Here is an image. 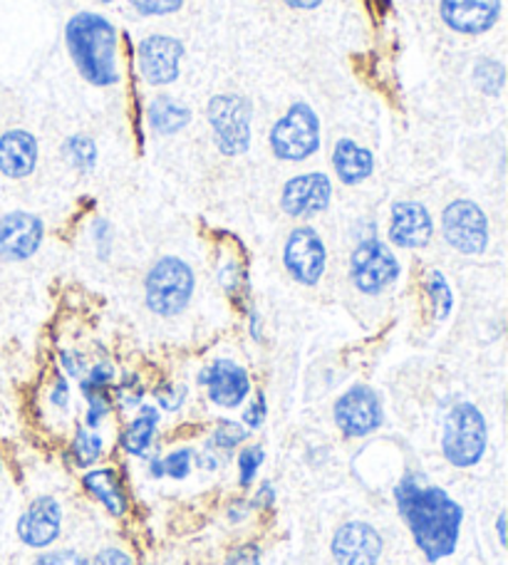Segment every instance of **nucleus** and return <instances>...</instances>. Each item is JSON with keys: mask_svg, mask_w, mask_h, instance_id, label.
Segmentation results:
<instances>
[{"mask_svg": "<svg viewBox=\"0 0 508 565\" xmlns=\"http://www.w3.org/2000/svg\"><path fill=\"white\" fill-rule=\"evenodd\" d=\"M394 503L414 546L430 563L449 558L459 546L464 509L449 493L434 483H422L414 477H404L394 487Z\"/></svg>", "mask_w": 508, "mask_h": 565, "instance_id": "nucleus-1", "label": "nucleus"}, {"mask_svg": "<svg viewBox=\"0 0 508 565\" xmlns=\"http://www.w3.org/2000/svg\"><path fill=\"white\" fill-rule=\"evenodd\" d=\"M65 45L80 77L93 87H115L119 83V38L105 15L83 10L67 20Z\"/></svg>", "mask_w": 508, "mask_h": 565, "instance_id": "nucleus-2", "label": "nucleus"}, {"mask_svg": "<svg viewBox=\"0 0 508 565\" xmlns=\"http://www.w3.org/2000/svg\"><path fill=\"white\" fill-rule=\"evenodd\" d=\"M197 276L179 256H161L145 278L147 308L159 318L181 316L194 298Z\"/></svg>", "mask_w": 508, "mask_h": 565, "instance_id": "nucleus-3", "label": "nucleus"}, {"mask_svg": "<svg viewBox=\"0 0 508 565\" xmlns=\"http://www.w3.org/2000/svg\"><path fill=\"white\" fill-rule=\"evenodd\" d=\"M489 447V427L481 409L472 402L456 405L444 419L442 454L454 469H472L484 459Z\"/></svg>", "mask_w": 508, "mask_h": 565, "instance_id": "nucleus-4", "label": "nucleus"}, {"mask_svg": "<svg viewBox=\"0 0 508 565\" xmlns=\"http://www.w3.org/2000/svg\"><path fill=\"white\" fill-rule=\"evenodd\" d=\"M213 145L223 157H241L253 141V105L239 93L213 95L207 105Z\"/></svg>", "mask_w": 508, "mask_h": 565, "instance_id": "nucleus-5", "label": "nucleus"}, {"mask_svg": "<svg viewBox=\"0 0 508 565\" xmlns=\"http://www.w3.org/2000/svg\"><path fill=\"white\" fill-rule=\"evenodd\" d=\"M320 141V117L308 103H293L286 115L271 127L268 137L273 157L293 164L318 154Z\"/></svg>", "mask_w": 508, "mask_h": 565, "instance_id": "nucleus-6", "label": "nucleus"}, {"mask_svg": "<svg viewBox=\"0 0 508 565\" xmlns=\"http://www.w3.org/2000/svg\"><path fill=\"white\" fill-rule=\"evenodd\" d=\"M442 236L456 254L481 256L489 248V218L472 199H454L442 211Z\"/></svg>", "mask_w": 508, "mask_h": 565, "instance_id": "nucleus-7", "label": "nucleus"}, {"mask_svg": "<svg viewBox=\"0 0 508 565\" xmlns=\"http://www.w3.org/2000/svg\"><path fill=\"white\" fill-rule=\"evenodd\" d=\"M350 280L364 296H380L402 274L400 258L380 238H364L350 256Z\"/></svg>", "mask_w": 508, "mask_h": 565, "instance_id": "nucleus-8", "label": "nucleus"}, {"mask_svg": "<svg viewBox=\"0 0 508 565\" xmlns=\"http://www.w3.org/2000/svg\"><path fill=\"white\" fill-rule=\"evenodd\" d=\"M283 266L300 286H318L328 268V248L313 226L293 228L283 246Z\"/></svg>", "mask_w": 508, "mask_h": 565, "instance_id": "nucleus-9", "label": "nucleus"}, {"mask_svg": "<svg viewBox=\"0 0 508 565\" xmlns=\"http://www.w3.org/2000/svg\"><path fill=\"white\" fill-rule=\"evenodd\" d=\"M332 419L345 437L362 439L382 427L384 412L378 392L368 385H354L342 392L332 407Z\"/></svg>", "mask_w": 508, "mask_h": 565, "instance_id": "nucleus-10", "label": "nucleus"}, {"mask_svg": "<svg viewBox=\"0 0 508 565\" xmlns=\"http://www.w3.org/2000/svg\"><path fill=\"white\" fill-rule=\"evenodd\" d=\"M184 60V43L171 35H147L137 47L139 75L149 87H167L177 83Z\"/></svg>", "mask_w": 508, "mask_h": 565, "instance_id": "nucleus-11", "label": "nucleus"}, {"mask_svg": "<svg viewBox=\"0 0 508 565\" xmlns=\"http://www.w3.org/2000/svg\"><path fill=\"white\" fill-rule=\"evenodd\" d=\"M332 181L322 171L290 177L281 191V209L290 218H313L330 209Z\"/></svg>", "mask_w": 508, "mask_h": 565, "instance_id": "nucleus-12", "label": "nucleus"}, {"mask_svg": "<svg viewBox=\"0 0 508 565\" xmlns=\"http://www.w3.org/2000/svg\"><path fill=\"white\" fill-rule=\"evenodd\" d=\"M45 238L43 218L30 211H8L0 216V258L8 264H23L33 258Z\"/></svg>", "mask_w": 508, "mask_h": 565, "instance_id": "nucleus-13", "label": "nucleus"}, {"mask_svg": "<svg viewBox=\"0 0 508 565\" xmlns=\"http://www.w3.org/2000/svg\"><path fill=\"white\" fill-rule=\"evenodd\" d=\"M338 565H378L382 556V536L364 521H348L335 531L330 543Z\"/></svg>", "mask_w": 508, "mask_h": 565, "instance_id": "nucleus-14", "label": "nucleus"}, {"mask_svg": "<svg viewBox=\"0 0 508 565\" xmlns=\"http://www.w3.org/2000/svg\"><path fill=\"white\" fill-rule=\"evenodd\" d=\"M199 382L207 387L209 399L221 409H236L251 395V375L233 360H213L199 375Z\"/></svg>", "mask_w": 508, "mask_h": 565, "instance_id": "nucleus-15", "label": "nucleus"}, {"mask_svg": "<svg viewBox=\"0 0 508 565\" xmlns=\"http://www.w3.org/2000/svg\"><path fill=\"white\" fill-rule=\"evenodd\" d=\"M390 244L404 250H420L430 246L434 236V221L422 201H394L390 209Z\"/></svg>", "mask_w": 508, "mask_h": 565, "instance_id": "nucleus-16", "label": "nucleus"}, {"mask_svg": "<svg viewBox=\"0 0 508 565\" xmlns=\"http://www.w3.org/2000/svg\"><path fill=\"white\" fill-rule=\"evenodd\" d=\"M440 15L454 33L479 38L499 23L501 0H442Z\"/></svg>", "mask_w": 508, "mask_h": 565, "instance_id": "nucleus-17", "label": "nucleus"}, {"mask_svg": "<svg viewBox=\"0 0 508 565\" xmlns=\"http://www.w3.org/2000/svg\"><path fill=\"white\" fill-rule=\"evenodd\" d=\"M63 531V509L53 497H38L18 519V539L28 548H47Z\"/></svg>", "mask_w": 508, "mask_h": 565, "instance_id": "nucleus-18", "label": "nucleus"}, {"mask_svg": "<svg viewBox=\"0 0 508 565\" xmlns=\"http://www.w3.org/2000/svg\"><path fill=\"white\" fill-rule=\"evenodd\" d=\"M38 137L28 129H8L0 135V174L8 179H28L38 169Z\"/></svg>", "mask_w": 508, "mask_h": 565, "instance_id": "nucleus-19", "label": "nucleus"}, {"mask_svg": "<svg viewBox=\"0 0 508 565\" xmlns=\"http://www.w3.org/2000/svg\"><path fill=\"white\" fill-rule=\"evenodd\" d=\"M332 171L345 186H358L362 181H368L374 171V154L368 149L358 145V141L350 137H342L335 141L332 147Z\"/></svg>", "mask_w": 508, "mask_h": 565, "instance_id": "nucleus-20", "label": "nucleus"}, {"mask_svg": "<svg viewBox=\"0 0 508 565\" xmlns=\"http://www.w3.org/2000/svg\"><path fill=\"white\" fill-rule=\"evenodd\" d=\"M147 122L155 135L174 137L179 132H184L191 125V109L177 103L174 97L157 95L151 97V103L147 105Z\"/></svg>", "mask_w": 508, "mask_h": 565, "instance_id": "nucleus-21", "label": "nucleus"}, {"mask_svg": "<svg viewBox=\"0 0 508 565\" xmlns=\"http://www.w3.org/2000/svg\"><path fill=\"white\" fill-rule=\"evenodd\" d=\"M85 491L93 497L97 503L105 507L112 516H125L127 513V493L121 489V481L115 469H93L85 473L83 479Z\"/></svg>", "mask_w": 508, "mask_h": 565, "instance_id": "nucleus-22", "label": "nucleus"}, {"mask_svg": "<svg viewBox=\"0 0 508 565\" xmlns=\"http://www.w3.org/2000/svg\"><path fill=\"white\" fill-rule=\"evenodd\" d=\"M157 424H159V409L141 405L139 415L129 422L125 439H121L127 454H131V457H147L151 439H155L157 434Z\"/></svg>", "mask_w": 508, "mask_h": 565, "instance_id": "nucleus-23", "label": "nucleus"}, {"mask_svg": "<svg viewBox=\"0 0 508 565\" xmlns=\"http://www.w3.org/2000/svg\"><path fill=\"white\" fill-rule=\"evenodd\" d=\"M65 161L80 174H93L97 167V145L93 137L73 135L63 141Z\"/></svg>", "mask_w": 508, "mask_h": 565, "instance_id": "nucleus-24", "label": "nucleus"}, {"mask_svg": "<svg viewBox=\"0 0 508 565\" xmlns=\"http://www.w3.org/2000/svg\"><path fill=\"white\" fill-rule=\"evenodd\" d=\"M474 85L479 87V93L489 97H501L506 87V67L504 63L494 57H479L472 70Z\"/></svg>", "mask_w": 508, "mask_h": 565, "instance_id": "nucleus-25", "label": "nucleus"}, {"mask_svg": "<svg viewBox=\"0 0 508 565\" xmlns=\"http://www.w3.org/2000/svg\"><path fill=\"white\" fill-rule=\"evenodd\" d=\"M424 286H426V296H430L432 306H434V316L436 320H446L452 316V308H454V292L449 280L444 278L442 270H430L424 278Z\"/></svg>", "mask_w": 508, "mask_h": 565, "instance_id": "nucleus-26", "label": "nucleus"}, {"mask_svg": "<svg viewBox=\"0 0 508 565\" xmlns=\"http://www.w3.org/2000/svg\"><path fill=\"white\" fill-rule=\"evenodd\" d=\"M73 457L80 469L95 467L97 459L102 457V439L87 427H77L75 439H73Z\"/></svg>", "mask_w": 508, "mask_h": 565, "instance_id": "nucleus-27", "label": "nucleus"}, {"mask_svg": "<svg viewBox=\"0 0 508 565\" xmlns=\"http://www.w3.org/2000/svg\"><path fill=\"white\" fill-rule=\"evenodd\" d=\"M263 459H266V451H263L261 444H253V447H246L241 451V457H239V483H241V489H251V483H253V479H256Z\"/></svg>", "mask_w": 508, "mask_h": 565, "instance_id": "nucleus-28", "label": "nucleus"}, {"mask_svg": "<svg viewBox=\"0 0 508 565\" xmlns=\"http://www.w3.org/2000/svg\"><path fill=\"white\" fill-rule=\"evenodd\" d=\"M248 439V429H243L241 424L236 422H221L216 431H213V437L209 444H213L216 449H223V451H231L233 447H239L241 441Z\"/></svg>", "mask_w": 508, "mask_h": 565, "instance_id": "nucleus-29", "label": "nucleus"}, {"mask_svg": "<svg viewBox=\"0 0 508 565\" xmlns=\"http://www.w3.org/2000/svg\"><path fill=\"white\" fill-rule=\"evenodd\" d=\"M191 463H194V451L184 447L171 451L169 457L161 459V471H165V477L171 479H187L191 473Z\"/></svg>", "mask_w": 508, "mask_h": 565, "instance_id": "nucleus-30", "label": "nucleus"}, {"mask_svg": "<svg viewBox=\"0 0 508 565\" xmlns=\"http://www.w3.org/2000/svg\"><path fill=\"white\" fill-rule=\"evenodd\" d=\"M129 6L145 18H165L181 10L184 0H129Z\"/></svg>", "mask_w": 508, "mask_h": 565, "instance_id": "nucleus-31", "label": "nucleus"}, {"mask_svg": "<svg viewBox=\"0 0 508 565\" xmlns=\"http://www.w3.org/2000/svg\"><path fill=\"white\" fill-rule=\"evenodd\" d=\"M112 382H115V367L102 362V365H95L89 370V375L83 380V392H105Z\"/></svg>", "mask_w": 508, "mask_h": 565, "instance_id": "nucleus-32", "label": "nucleus"}, {"mask_svg": "<svg viewBox=\"0 0 508 565\" xmlns=\"http://www.w3.org/2000/svg\"><path fill=\"white\" fill-rule=\"evenodd\" d=\"M83 395L87 397L89 402V409H87V427H97V424L105 419L109 412H112V405L105 392H83Z\"/></svg>", "mask_w": 508, "mask_h": 565, "instance_id": "nucleus-33", "label": "nucleus"}, {"mask_svg": "<svg viewBox=\"0 0 508 565\" xmlns=\"http://www.w3.org/2000/svg\"><path fill=\"white\" fill-rule=\"evenodd\" d=\"M33 565H89L87 558L80 556V553L75 551H50V553H43Z\"/></svg>", "mask_w": 508, "mask_h": 565, "instance_id": "nucleus-34", "label": "nucleus"}, {"mask_svg": "<svg viewBox=\"0 0 508 565\" xmlns=\"http://www.w3.org/2000/svg\"><path fill=\"white\" fill-rule=\"evenodd\" d=\"M266 415H268L266 395H263V392H258L256 402H253V405L246 409V415H243V422L248 424V429H261L263 422H266Z\"/></svg>", "mask_w": 508, "mask_h": 565, "instance_id": "nucleus-35", "label": "nucleus"}, {"mask_svg": "<svg viewBox=\"0 0 508 565\" xmlns=\"http://www.w3.org/2000/svg\"><path fill=\"white\" fill-rule=\"evenodd\" d=\"M89 565H135V561H131V556H127L121 548L109 546V548H102Z\"/></svg>", "mask_w": 508, "mask_h": 565, "instance_id": "nucleus-36", "label": "nucleus"}, {"mask_svg": "<svg viewBox=\"0 0 508 565\" xmlns=\"http://www.w3.org/2000/svg\"><path fill=\"white\" fill-rule=\"evenodd\" d=\"M226 565H261V551L256 546L236 548L226 558Z\"/></svg>", "mask_w": 508, "mask_h": 565, "instance_id": "nucleus-37", "label": "nucleus"}, {"mask_svg": "<svg viewBox=\"0 0 508 565\" xmlns=\"http://www.w3.org/2000/svg\"><path fill=\"white\" fill-rule=\"evenodd\" d=\"M184 397H187L184 387H167V392H157L159 405L165 409H179L181 402H184Z\"/></svg>", "mask_w": 508, "mask_h": 565, "instance_id": "nucleus-38", "label": "nucleus"}, {"mask_svg": "<svg viewBox=\"0 0 508 565\" xmlns=\"http://www.w3.org/2000/svg\"><path fill=\"white\" fill-rule=\"evenodd\" d=\"M273 501H276V489H273V483H263V487L258 489L256 497H253V507L258 509H268L273 507Z\"/></svg>", "mask_w": 508, "mask_h": 565, "instance_id": "nucleus-39", "label": "nucleus"}, {"mask_svg": "<svg viewBox=\"0 0 508 565\" xmlns=\"http://www.w3.org/2000/svg\"><path fill=\"white\" fill-rule=\"evenodd\" d=\"M63 367L70 377H80L83 375V360H80L77 352H63Z\"/></svg>", "mask_w": 508, "mask_h": 565, "instance_id": "nucleus-40", "label": "nucleus"}, {"mask_svg": "<svg viewBox=\"0 0 508 565\" xmlns=\"http://www.w3.org/2000/svg\"><path fill=\"white\" fill-rule=\"evenodd\" d=\"M67 395H70V390H67L65 377H57L53 392H50V402H53L55 407H65L67 405Z\"/></svg>", "mask_w": 508, "mask_h": 565, "instance_id": "nucleus-41", "label": "nucleus"}, {"mask_svg": "<svg viewBox=\"0 0 508 565\" xmlns=\"http://www.w3.org/2000/svg\"><path fill=\"white\" fill-rule=\"evenodd\" d=\"M248 513H251V503L248 501H233L231 509H229V519L233 523H239V521L246 519Z\"/></svg>", "mask_w": 508, "mask_h": 565, "instance_id": "nucleus-42", "label": "nucleus"}, {"mask_svg": "<svg viewBox=\"0 0 508 565\" xmlns=\"http://www.w3.org/2000/svg\"><path fill=\"white\" fill-rule=\"evenodd\" d=\"M283 3L293 10H315V8H320L325 0H283Z\"/></svg>", "mask_w": 508, "mask_h": 565, "instance_id": "nucleus-43", "label": "nucleus"}, {"mask_svg": "<svg viewBox=\"0 0 508 565\" xmlns=\"http://www.w3.org/2000/svg\"><path fill=\"white\" fill-rule=\"evenodd\" d=\"M496 531H499L501 546H506V513H499V521H496Z\"/></svg>", "mask_w": 508, "mask_h": 565, "instance_id": "nucleus-44", "label": "nucleus"}, {"mask_svg": "<svg viewBox=\"0 0 508 565\" xmlns=\"http://www.w3.org/2000/svg\"><path fill=\"white\" fill-rule=\"evenodd\" d=\"M0 473H3V459H0Z\"/></svg>", "mask_w": 508, "mask_h": 565, "instance_id": "nucleus-45", "label": "nucleus"}, {"mask_svg": "<svg viewBox=\"0 0 508 565\" xmlns=\"http://www.w3.org/2000/svg\"><path fill=\"white\" fill-rule=\"evenodd\" d=\"M102 3H112V0H102Z\"/></svg>", "mask_w": 508, "mask_h": 565, "instance_id": "nucleus-46", "label": "nucleus"}]
</instances>
